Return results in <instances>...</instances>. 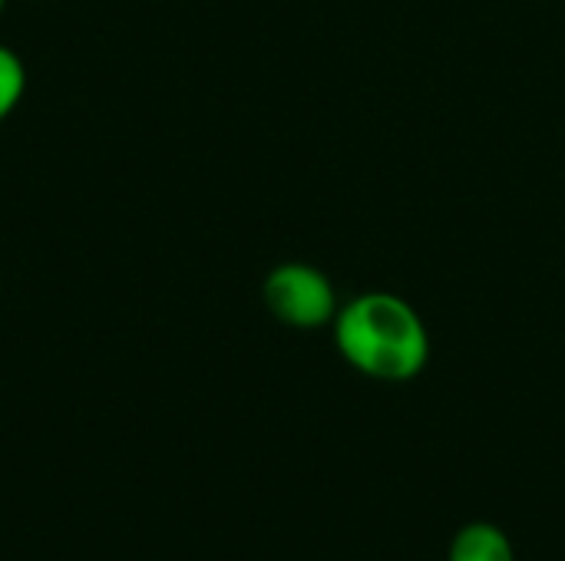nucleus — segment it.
Instances as JSON below:
<instances>
[{
    "label": "nucleus",
    "instance_id": "1",
    "mask_svg": "<svg viewBox=\"0 0 565 561\" xmlns=\"http://www.w3.org/2000/svg\"><path fill=\"white\" fill-rule=\"evenodd\" d=\"M341 360L377 384H411L430 364V331L420 311L394 291H361L331 324Z\"/></svg>",
    "mask_w": 565,
    "mask_h": 561
},
{
    "label": "nucleus",
    "instance_id": "2",
    "mask_svg": "<svg viewBox=\"0 0 565 561\" xmlns=\"http://www.w3.org/2000/svg\"><path fill=\"white\" fill-rule=\"evenodd\" d=\"M268 314L291 331H321L338 317L334 281L308 261H281L262 281Z\"/></svg>",
    "mask_w": 565,
    "mask_h": 561
},
{
    "label": "nucleus",
    "instance_id": "3",
    "mask_svg": "<svg viewBox=\"0 0 565 561\" xmlns=\"http://www.w3.org/2000/svg\"><path fill=\"white\" fill-rule=\"evenodd\" d=\"M447 561H516L513 539L487 519L467 522L447 546Z\"/></svg>",
    "mask_w": 565,
    "mask_h": 561
},
{
    "label": "nucleus",
    "instance_id": "4",
    "mask_svg": "<svg viewBox=\"0 0 565 561\" xmlns=\"http://www.w3.org/2000/svg\"><path fill=\"white\" fill-rule=\"evenodd\" d=\"M26 93V66L17 50L0 43V126L13 116Z\"/></svg>",
    "mask_w": 565,
    "mask_h": 561
},
{
    "label": "nucleus",
    "instance_id": "5",
    "mask_svg": "<svg viewBox=\"0 0 565 561\" xmlns=\"http://www.w3.org/2000/svg\"><path fill=\"white\" fill-rule=\"evenodd\" d=\"M3 10H7V0H0V17H3Z\"/></svg>",
    "mask_w": 565,
    "mask_h": 561
}]
</instances>
